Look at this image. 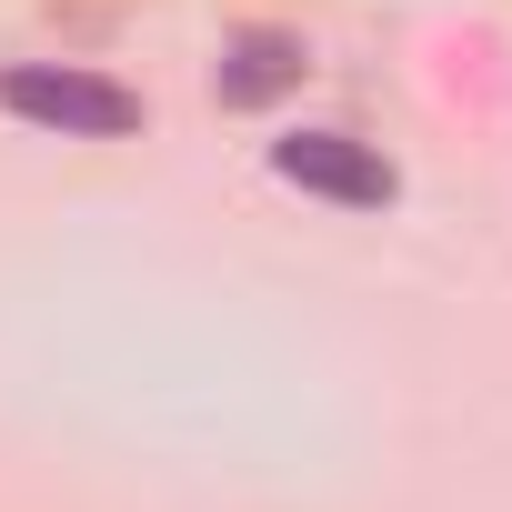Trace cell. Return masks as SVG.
Wrapping results in <instances>:
<instances>
[{
	"mask_svg": "<svg viewBox=\"0 0 512 512\" xmlns=\"http://www.w3.org/2000/svg\"><path fill=\"white\" fill-rule=\"evenodd\" d=\"M0 101H11L21 121H41V131H71V141H111V131L141 121V101H131L121 81H101V71H51V61H21L11 81H0Z\"/></svg>",
	"mask_w": 512,
	"mask_h": 512,
	"instance_id": "obj_1",
	"label": "cell"
},
{
	"mask_svg": "<svg viewBox=\"0 0 512 512\" xmlns=\"http://www.w3.org/2000/svg\"><path fill=\"white\" fill-rule=\"evenodd\" d=\"M272 171L292 191H322V201H352V211L392 201V161L372 141H352V131H292V141H272Z\"/></svg>",
	"mask_w": 512,
	"mask_h": 512,
	"instance_id": "obj_2",
	"label": "cell"
},
{
	"mask_svg": "<svg viewBox=\"0 0 512 512\" xmlns=\"http://www.w3.org/2000/svg\"><path fill=\"white\" fill-rule=\"evenodd\" d=\"M292 81H302V41H292V31H241V41L221 51V71H211L221 111H262V101H282Z\"/></svg>",
	"mask_w": 512,
	"mask_h": 512,
	"instance_id": "obj_3",
	"label": "cell"
}]
</instances>
